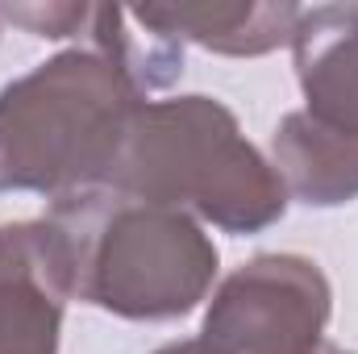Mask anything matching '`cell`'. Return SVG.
Listing matches in <instances>:
<instances>
[{
	"label": "cell",
	"instance_id": "4",
	"mask_svg": "<svg viewBox=\"0 0 358 354\" xmlns=\"http://www.w3.org/2000/svg\"><path fill=\"white\" fill-rule=\"evenodd\" d=\"M304 108L271 138L287 196L334 208L358 200V4L304 8L292 38Z\"/></svg>",
	"mask_w": 358,
	"mask_h": 354
},
{
	"label": "cell",
	"instance_id": "2",
	"mask_svg": "<svg viewBox=\"0 0 358 354\" xmlns=\"http://www.w3.org/2000/svg\"><path fill=\"white\" fill-rule=\"evenodd\" d=\"M142 84L104 46H71L0 88V192L71 196L108 183Z\"/></svg>",
	"mask_w": 358,
	"mask_h": 354
},
{
	"label": "cell",
	"instance_id": "1",
	"mask_svg": "<svg viewBox=\"0 0 358 354\" xmlns=\"http://www.w3.org/2000/svg\"><path fill=\"white\" fill-rule=\"evenodd\" d=\"M42 221L55 234L67 296L125 321L187 317L217 279L221 255L196 217L104 183L59 196Z\"/></svg>",
	"mask_w": 358,
	"mask_h": 354
},
{
	"label": "cell",
	"instance_id": "9",
	"mask_svg": "<svg viewBox=\"0 0 358 354\" xmlns=\"http://www.w3.org/2000/svg\"><path fill=\"white\" fill-rule=\"evenodd\" d=\"M155 354H208V351L200 346V338H192V342H171V346H163Z\"/></svg>",
	"mask_w": 358,
	"mask_h": 354
},
{
	"label": "cell",
	"instance_id": "6",
	"mask_svg": "<svg viewBox=\"0 0 358 354\" xmlns=\"http://www.w3.org/2000/svg\"><path fill=\"white\" fill-rule=\"evenodd\" d=\"M67 300L50 225H0V354H59Z\"/></svg>",
	"mask_w": 358,
	"mask_h": 354
},
{
	"label": "cell",
	"instance_id": "8",
	"mask_svg": "<svg viewBox=\"0 0 358 354\" xmlns=\"http://www.w3.org/2000/svg\"><path fill=\"white\" fill-rule=\"evenodd\" d=\"M0 17L29 29L34 38H71L92 21V8L88 4H8L0 8Z\"/></svg>",
	"mask_w": 358,
	"mask_h": 354
},
{
	"label": "cell",
	"instance_id": "7",
	"mask_svg": "<svg viewBox=\"0 0 358 354\" xmlns=\"http://www.w3.org/2000/svg\"><path fill=\"white\" fill-rule=\"evenodd\" d=\"M129 17L167 42H196L213 55L255 59L292 46L304 8L267 0H213V4H138Z\"/></svg>",
	"mask_w": 358,
	"mask_h": 354
},
{
	"label": "cell",
	"instance_id": "3",
	"mask_svg": "<svg viewBox=\"0 0 358 354\" xmlns=\"http://www.w3.org/2000/svg\"><path fill=\"white\" fill-rule=\"evenodd\" d=\"M104 187L179 208L225 234H263L292 200L238 117L204 92L146 100Z\"/></svg>",
	"mask_w": 358,
	"mask_h": 354
},
{
	"label": "cell",
	"instance_id": "5",
	"mask_svg": "<svg viewBox=\"0 0 358 354\" xmlns=\"http://www.w3.org/2000/svg\"><path fill=\"white\" fill-rule=\"evenodd\" d=\"M334 292L304 255H255L221 279L204 309L208 354H321Z\"/></svg>",
	"mask_w": 358,
	"mask_h": 354
},
{
	"label": "cell",
	"instance_id": "10",
	"mask_svg": "<svg viewBox=\"0 0 358 354\" xmlns=\"http://www.w3.org/2000/svg\"><path fill=\"white\" fill-rule=\"evenodd\" d=\"M321 354H355V351H342V346H329V342H325V346H321Z\"/></svg>",
	"mask_w": 358,
	"mask_h": 354
}]
</instances>
